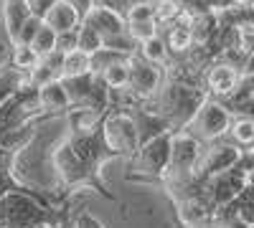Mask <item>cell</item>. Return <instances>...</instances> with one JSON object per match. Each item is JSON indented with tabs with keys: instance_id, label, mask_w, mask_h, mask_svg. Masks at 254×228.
Listing matches in <instances>:
<instances>
[{
	"instance_id": "7402d4cb",
	"label": "cell",
	"mask_w": 254,
	"mask_h": 228,
	"mask_svg": "<svg viewBox=\"0 0 254 228\" xmlns=\"http://www.w3.org/2000/svg\"><path fill=\"white\" fill-rule=\"evenodd\" d=\"M99 48H104L102 36H99L97 31H92L89 26H84V23H81V26L76 28V51L92 56V53H97Z\"/></svg>"
},
{
	"instance_id": "ac0fdd59",
	"label": "cell",
	"mask_w": 254,
	"mask_h": 228,
	"mask_svg": "<svg viewBox=\"0 0 254 228\" xmlns=\"http://www.w3.org/2000/svg\"><path fill=\"white\" fill-rule=\"evenodd\" d=\"M102 84L110 91H125L127 89V79H130V61H122V64H115L110 69H104L99 74Z\"/></svg>"
},
{
	"instance_id": "d4e9b609",
	"label": "cell",
	"mask_w": 254,
	"mask_h": 228,
	"mask_svg": "<svg viewBox=\"0 0 254 228\" xmlns=\"http://www.w3.org/2000/svg\"><path fill=\"white\" fill-rule=\"evenodd\" d=\"M10 193H28V195H51V193H38V190H31L26 188L23 182H18L15 175L10 170H0V198H5ZM66 195V193H64Z\"/></svg>"
},
{
	"instance_id": "ffe728a7",
	"label": "cell",
	"mask_w": 254,
	"mask_h": 228,
	"mask_svg": "<svg viewBox=\"0 0 254 228\" xmlns=\"http://www.w3.org/2000/svg\"><path fill=\"white\" fill-rule=\"evenodd\" d=\"M84 74H92L89 66V56L81 53V51H71L64 56V64H61V79H74V76H84Z\"/></svg>"
},
{
	"instance_id": "e0dca14e",
	"label": "cell",
	"mask_w": 254,
	"mask_h": 228,
	"mask_svg": "<svg viewBox=\"0 0 254 228\" xmlns=\"http://www.w3.org/2000/svg\"><path fill=\"white\" fill-rule=\"evenodd\" d=\"M41 64V58L36 56V51L31 46H13L10 48V58H8V66L20 71L23 76H28L36 66Z\"/></svg>"
},
{
	"instance_id": "83f0119b",
	"label": "cell",
	"mask_w": 254,
	"mask_h": 228,
	"mask_svg": "<svg viewBox=\"0 0 254 228\" xmlns=\"http://www.w3.org/2000/svg\"><path fill=\"white\" fill-rule=\"evenodd\" d=\"M56 3H59V0H26V8H28L31 15H36V18L44 20V15H46Z\"/></svg>"
},
{
	"instance_id": "6da1fadb",
	"label": "cell",
	"mask_w": 254,
	"mask_h": 228,
	"mask_svg": "<svg viewBox=\"0 0 254 228\" xmlns=\"http://www.w3.org/2000/svg\"><path fill=\"white\" fill-rule=\"evenodd\" d=\"M206 99L208 96H206L203 87H193V84H183V81L165 79L160 91L150 101H145V107L155 109L176 132H181L186 124L193 119V114L198 112V107Z\"/></svg>"
},
{
	"instance_id": "3957f363",
	"label": "cell",
	"mask_w": 254,
	"mask_h": 228,
	"mask_svg": "<svg viewBox=\"0 0 254 228\" xmlns=\"http://www.w3.org/2000/svg\"><path fill=\"white\" fill-rule=\"evenodd\" d=\"M171 142H173V132H163L153 139L142 142L132 162V173L127 175V180H135V182H150L158 180L165 168H168V160H171Z\"/></svg>"
},
{
	"instance_id": "9a60e30c",
	"label": "cell",
	"mask_w": 254,
	"mask_h": 228,
	"mask_svg": "<svg viewBox=\"0 0 254 228\" xmlns=\"http://www.w3.org/2000/svg\"><path fill=\"white\" fill-rule=\"evenodd\" d=\"M226 139L237 144L239 150H252L254 147V119L252 117H231Z\"/></svg>"
},
{
	"instance_id": "2e32d148",
	"label": "cell",
	"mask_w": 254,
	"mask_h": 228,
	"mask_svg": "<svg viewBox=\"0 0 254 228\" xmlns=\"http://www.w3.org/2000/svg\"><path fill=\"white\" fill-rule=\"evenodd\" d=\"M135 56L145 58L147 64H155L160 69H165L168 61H171V51H168V46H165V41H163L160 33L153 36V38H147V41H142V44H137V53Z\"/></svg>"
},
{
	"instance_id": "cb8c5ba5",
	"label": "cell",
	"mask_w": 254,
	"mask_h": 228,
	"mask_svg": "<svg viewBox=\"0 0 254 228\" xmlns=\"http://www.w3.org/2000/svg\"><path fill=\"white\" fill-rule=\"evenodd\" d=\"M31 48L36 51V56H38V58H46L49 53H54V51H56V33L44 23V26L38 28L36 38L31 41Z\"/></svg>"
},
{
	"instance_id": "d6986e66",
	"label": "cell",
	"mask_w": 254,
	"mask_h": 228,
	"mask_svg": "<svg viewBox=\"0 0 254 228\" xmlns=\"http://www.w3.org/2000/svg\"><path fill=\"white\" fill-rule=\"evenodd\" d=\"M26 84V76L20 74V71H15V69H10L8 64L0 69V107L5 104V101Z\"/></svg>"
},
{
	"instance_id": "ba28073f",
	"label": "cell",
	"mask_w": 254,
	"mask_h": 228,
	"mask_svg": "<svg viewBox=\"0 0 254 228\" xmlns=\"http://www.w3.org/2000/svg\"><path fill=\"white\" fill-rule=\"evenodd\" d=\"M239 81H242V74L234 66H229L226 61L216 58L203 71V91H206V96L221 101L239 87Z\"/></svg>"
},
{
	"instance_id": "5bb4252c",
	"label": "cell",
	"mask_w": 254,
	"mask_h": 228,
	"mask_svg": "<svg viewBox=\"0 0 254 228\" xmlns=\"http://www.w3.org/2000/svg\"><path fill=\"white\" fill-rule=\"evenodd\" d=\"M219 23L254 33V0H247V3H234L229 10L219 13Z\"/></svg>"
},
{
	"instance_id": "8992f818",
	"label": "cell",
	"mask_w": 254,
	"mask_h": 228,
	"mask_svg": "<svg viewBox=\"0 0 254 228\" xmlns=\"http://www.w3.org/2000/svg\"><path fill=\"white\" fill-rule=\"evenodd\" d=\"M239 155H242V150L237 144H231L226 137L211 142V144H203V152H201L198 168H196V178L208 180V178H214L224 170H231L237 165Z\"/></svg>"
},
{
	"instance_id": "7c38bea8",
	"label": "cell",
	"mask_w": 254,
	"mask_h": 228,
	"mask_svg": "<svg viewBox=\"0 0 254 228\" xmlns=\"http://www.w3.org/2000/svg\"><path fill=\"white\" fill-rule=\"evenodd\" d=\"M0 18H3V31H5V38L10 48L18 44V31L20 26L26 23V18L31 15L28 8H26V0H3V5H0Z\"/></svg>"
},
{
	"instance_id": "5b68a950",
	"label": "cell",
	"mask_w": 254,
	"mask_h": 228,
	"mask_svg": "<svg viewBox=\"0 0 254 228\" xmlns=\"http://www.w3.org/2000/svg\"><path fill=\"white\" fill-rule=\"evenodd\" d=\"M165 84V69L147 64L140 56H130V79H127V96H130L135 104H145L150 101L160 87Z\"/></svg>"
},
{
	"instance_id": "52a82bcc",
	"label": "cell",
	"mask_w": 254,
	"mask_h": 228,
	"mask_svg": "<svg viewBox=\"0 0 254 228\" xmlns=\"http://www.w3.org/2000/svg\"><path fill=\"white\" fill-rule=\"evenodd\" d=\"M244 188H247V175L242 170H237V168L224 170V173H219L214 178L203 180V195L208 198V203H211L214 211L224 208V205H229V203H234L242 195Z\"/></svg>"
},
{
	"instance_id": "d590c367",
	"label": "cell",
	"mask_w": 254,
	"mask_h": 228,
	"mask_svg": "<svg viewBox=\"0 0 254 228\" xmlns=\"http://www.w3.org/2000/svg\"><path fill=\"white\" fill-rule=\"evenodd\" d=\"M41 228H49V226H41Z\"/></svg>"
},
{
	"instance_id": "4dcf8cb0",
	"label": "cell",
	"mask_w": 254,
	"mask_h": 228,
	"mask_svg": "<svg viewBox=\"0 0 254 228\" xmlns=\"http://www.w3.org/2000/svg\"><path fill=\"white\" fill-rule=\"evenodd\" d=\"M66 3H69V5H71V8H74V10L81 15V18H84V15H87V13L94 8L92 0H66Z\"/></svg>"
},
{
	"instance_id": "603a6c76",
	"label": "cell",
	"mask_w": 254,
	"mask_h": 228,
	"mask_svg": "<svg viewBox=\"0 0 254 228\" xmlns=\"http://www.w3.org/2000/svg\"><path fill=\"white\" fill-rule=\"evenodd\" d=\"M147 20H155V0H140V3L127 5L125 10V23H147Z\"/></svg>"
},
{
	"instance_id": "4fadbf2b",
	"label": "cell",
	"mask_w": 254,
	"mask_h": 228,
	"mask_svg": "<svg viewBox=\"0 0 254 228\" xmlns=\"http://www.w3.org/2000/svg\"><path fill=\"white\" fill-rule=\"evenodd\" d=\"M44 23L54 33H66V31H76L81 26V15L66 3V0H59V3L44 15Z\"/></svg>"
},
{
	"instance_id": "1f68e13d",
	"label": "cell",
	"mask_w": 254,
	"mask_h": 228,
	"mask_svg": "<svg viewBox=\"0 0 254 228\" xmlns=\"http://www.w3.org/2000/svg\"><path fill=\"white\" fill-rule=\"evenodd\" d=\"M247 185H252V188H254V170L247 175Z\"/></svg>"
},
{
	"instance_id": "836d02e7",
	"label": "cell",
	"mask_w": 254,
	"mask_h": 228,
	"mask_svg": "<svg viewBox=\"0 0 254 228\" xmlns=\"http://www.w3.org/2000/svg\"><path fill=\"white\" fill-rule=\"evenodd\" d=\"M125 5H132V3H140V0H122Z\"/></svg>"
},
{
	"instance_id": "7a4b0ae2",
	"label": "cell",
	"mask_w": 254,
	"mask_h": 228,
	"mask_svg": "<svg viewBox=\"0 0 254 228\" xmlns=\"http://www.w3.org/2000/svg\"><path fill=\"white\" fill-rule=\"evenodd\" d=\"M102 135H104V144L110 147V152L125 160H132L137 147H140V137H137V127L132 114L127 112V107H110L104 112V122H102Z\"/></svg>"
},
{
	"instance_id": "44dd1931",
	"label": "cell",
	"mask_w": 254,
	"mask_h": 228,
	"mask_svg": "<svg viewBox=\"0 0 254 228\" xmlns=\"http://www.w3.org/2000/svg\"><path fill=\"white\" fill-rule=\"evenodd\" d=\"M122 61H130V56H125L120 51H112V48H99L97 53L89 56V66H92V74H102L104 69H110L115 64H122Z\"/></svg>"
},
{
	"instance_id": "9c48e42d",
	"label": "cell",
	"mask_w": 254,
	"mask_h": 228,
	"mask_svg": "<svg viewBox=\"0 0 254 228\" xmlns=\"http://www.w3.org/2000/svg\"><path fill=\"white\" fill-rule=\"evenodd\" d=\"M81 23L89 26L92 31H97L102 36V41H112V38L127 33L125 15L117 13V10H112V8H102V5H94L87 15L81 18Z\"/></svg>"
},
{
	"instance_id": "e575fe53",
	"label": "cell",
	"mask_w": 254,
	"mask_h": 228,
	"mask_svg": "<svg viewBox=\"0 0 254 228\" xmlns=\"http://www.w3.org/2000/svg\"><path fill=\"white\" fill-rule=\"evenodd\" d=\"M234 3H247V0H234Z\"/></svg>"
},
{
	"instance_id": "4316f807",
	"label": "cell",
	"mask_w": 254,
	"mask_h": 228,
	"mask_svg": "<svg viewBox=\"0 0 254 228\" xmlns=\"http://www.w3.org/2000/svg\"><path fill=\"white\" fill-rule=\"evenodd\" d=\"M56 51L59 53H71L76 51V31H66V33H56Z\"/></svg>"
},
{
	"instance_id": "8fae6325",
	"label": "cell",
	"mask_w": 254,
	"mask_h": 228,
	"mask_svg": "<svg viewBox=\"0 0 254 228\" xmlns=\"http://www.w3.org/2000/svg\"><path fill=\"white\" fill-rule=\"evenodd\" d=\"M168 51H171V58L173 56H183L190 46H193V36H190V15H181L176 23H171L165 28V33H160Z\"/></svg>"
},
{
	"instance_id": "f546056e",
	"label": "cell",
	"mask_w": 254,
	"mask_h": 228,
	"mask_svg": "<svg viewBox=\"0 0 254 228\" xmlns=\"http://www.w3.org/2000/svg\"><path fill=\"white\" fill-rule=\"evenodd\" d=\"M203 3V8L208 10V13H224V10H229L231 5H234V0H201Z\"/></svg>"
},
{
	"instance_id": "f1b7e54d",
	"label": "cell",
	"mask_w": 254,
	"mask_h": 228,
	"mask_svg": "<svg viewBox=\"0 0 254 228\" xmlns=\"http://www.w3.org/2000/svg\"><path fill=\"white\" fill-rule=\"evenodd\" d=\"M69 228H104V226H102L94 216H89V213H79L76 221H74Z\"/></svg>"
},
{
	"instance_id": "277c9868",
	"label": "cell",
	"mask_w": 254,
	"mask_h": 228,
	"mask_svg": "<svg viewBox=\"0 0 254 228\" xmlns=\"http://www.w3.org/2000/svg\"><path fill=\"white\" fill-rule=\"evenodd\" d=\"M229 124H231V114L226 112V107L221 104L219 99L208 96L198 107V112L193 114V119L183 127V132H188L190 137H196L201 144H211V142L226 137Z\"/></svg>"
},
{
	"instance_id": "30bf717a",
	"label": "cell",
	"mask_w": 254,
	"mask_h": 228,
	"mask_svg": "<svg viewBox=\"0 0 254 228\" xmlns=\"http://www.w3.org/2000/svg\"><path fill=\"white\" fill-rule=\"evenodd\" d=\"M38 104L49 119H64L71 112V101L66 91H64L61 81H54V84H46L38 89Z\"/></svg>"
},
{
	"instance_id": "d6a6232c",
	"label": "cell",
	"mask_w": 254,
	"mask_h": 228,
	"mask_svg": "<svg viewBox=\"0 0 254 228\" xmlns=\"http://www.w3.org/2000/svg\"><path fill=\"white\" fill-rule=\"evenodd\" d=\"M247 74H254V58H252V64H249V69H247Z\"/></svg>"
},
{
	"instance_id": "484cf974",
	"label": "cell",
	"mask_w": 254,
	"mask_h": 228,
	"mask_svg": "<svg viewBox=\"0 0 254 228\" xmlns=\"http://www.w3.org/2000/svg\"><path fill=\"white\" fill-rule=\"evenodd\" d=\"M41 26H44V20L36 18V15H28L26 23L20 26V31H18V44L15 46H31V41L36 38V33H38Z\"/></svg>"
}]
</instances>
